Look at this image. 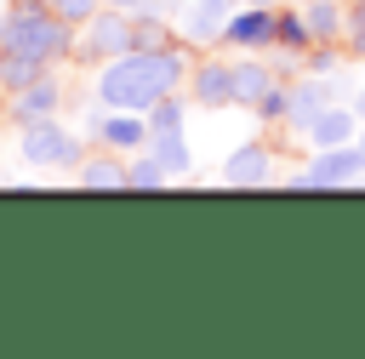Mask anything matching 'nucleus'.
Here are the masks:
<instances>
[{"instance_id": "obj_26", "label": "nucleus", "mask_w": 365, "mask_h": 359, "mask_svg": "<svg viewBox=\"0 0 365 359\" xmlns=\"http://www.w3.org/2000/svg\"><path fill=\"white\" fill-rule=\"evenodd\" d=\"M359 148H365V120H359Z\"/></svg>"}, {"instance_id": "obj_20", "label": "nucleus", "mask_w": 365, "mask_h": 359, "mask_svg": "<svg viewBox=\"0 0 365 359\" xmlns=\"http://www.w3.org/2000/svg\"><path fill=\"white\" fill-rule=\"evenodd\" d=\"M165 182H171V171H165V165H160L154 154H148V160H137V165H125V188H143V194H160Z\"/></svg>"}, {"instance_id": "obj_25", "label": "nucleus", "mask_w": 365, "mask_h": 359, "mask_svg": "<svg viewBox=\"0 0 365 359\" xmlns=\"http://www.w3.org/2000/svg\"><path fill=\"white\" fill-rule=\"evenodd\" d=\"M240 6H279V0H240Z\"/></svg>"}, {"instance_id": "obj_8", "label": "nucleus", "mask_w": 365, "mask_h": 359, "mask_svg": "<svg viewBox=\"0 0 365 359\" xmlns=\"http://www.w3.org/2000/svg\"><path fill=\"white\" fill-rule=\"evenodd\" d=\"M274 177V148L257 137V142H245V148H234L228 160H222V182L228 188H262Z\"/></svg>"}, {"instance_id": "obj_19", "label": "nucleus", "mask_w": 365, "mask_h": 359, "mask_svg": "<svg viewBox=\"0 0 365 359\" xmlns=\"http://www.w3.org/2000/svg\"><path fill=\"white\" fill-rule=\"evenodd\" d=\"M274 46H285V51H297V57H302V51L314 46V34H308V17H302V6H297V11L285 6V11H279V28H274Z\"/></svg>"}, {"instance_id": "obj_16", "label": "nucleus", "mask_w": 365, "mask_h": 359, "mask_svg": "<svg viewBox=\"0 0 365 359\" xmlns=\"http://www.w3.org/2000/svg\"><path fill=\"white\" fill-rule=\"evenodd\" d=\"M268 85H274V68H268V63H251V57L234 63V103H240V108H257V97H262Z\"/></svg>"}, {"instance_id": "obj_13", "label": "nucleus", "mask_w": 365, "mask_h": 359, "mask_svg": "<svg viewBox=\"0 0 365 359\" xmlns=\"http://www.w3.org/2000/svg\"><path fill=\"white\" fill-rule=\"evenodd\" d=\"M97 142L114 154H137V148H148V125L131 108H108V120H97Z\"/></svg>"}, {"instance_id": "obj_6", "label": "nucleus", "mask_w": 365, "mask_h": 359, "mask_svg": "<svg viewBox=\"0 0 365 359\" xmlns=\"http://www.w3.org/2000/svg\"><path fill=\"white\" fill-rule=\"evenodd\" d=\"M182 97H188L194 108H205V114L228 108V103H234V63H222V57H200V63L188 68V80H182Z\"/></svg>"}, {"instance_id": "obj_5", "label": "nucleus", "mask_w": 365, "mask_h": 359, "mask_svg": "<svg viewBox=\"0 0 365 359\" xmlns=\"http://www.w3.org/2000/svg\"><path fill=\"white\" fill-rule=\"evenodd\" d=\"M359 177H365V148L354 137L342 148H319V160L302 177H291V188H342V182H359Z\"/></svg>"}, {"instance_id": "obj_1", "label": "nucleus", "mask_w": 365, "mask_h": 359, "mask_svg": "<svg viewBox=\"0 0 365 359\" xmlns=\"http://www.w3.org/2000/svg\"><path fill=\"white\" fill-rule=\"evenodd\" d=\"M194 57L171 40L160 51H125V57H108L97 68V103L103 108H131V114H148L165 91H182Z\"/></svg>"}, {"instance_id": "obj_24", "label": "nucleus", "mask_w": 365, "mask_h": 359, "mask_svg": "<svg viewBox=\"0 0 365 359\" xmlns=\"http://www.w3.org/2000/svg\"><path fill=\"white\" fill-rule=\"evenodd\" d=\"M103 6H120V11H148L154 0H103Z\"/></svg>"}, {"instance_id": "obj_22", "label": "nucleus", "mask_w": 365, "mask_h": 359, "mask_svg": "<svg viewBox=\"0 0 365 359\" xmlns=\"http://www.w3.org/2000/svg\"><path fill=\"white\" fill-rule=\"evenodd\" d=\"M365 28V0H348V34Z\"/></svg>"}, {"instance_id": "obj_18", "label": "nucleus", "mask_w": 365, "mask_h": 359, "mask_svg": "<svg viewBox=\"0 0 365 359\" xmlns=\"http://www.w3.org/2000/svg\"><path fill=\"white\" fill-rule=\"evenodd\" d=\"M40 74H46V68H40L34 57H23V51H6V46H0V91H6V97H11V91H23L29 80H40Z\"/></svg>"}, {"instance_id": "obj_7", "label": "nucleus", "mask_w": 365, "mask_h": 359, "mask_svg": "<svg viewBox=\"0 0 365 359\" xmlns=\"http://www.w3.org/2000/svg\"><path fill=\"white\" fill-rule=\"evenodd\" d=\"M274 28H279V11H274V6H245V11L228 17V28H222L217 46H234V51H268V46H274Z\"/></svg>"}, {"instance_id": "obj_27", "label": "nucleus", "mask_w": 365, "mask_h": 359, "mask_svg": "<svg viewBox=\"0 0 365 359\" xmlns=\"http://www.w3.org/2000/svg\"><path fill=\"white\" fill-rule=\"evenodd\" d=\"M359 188H365V177H359Z\"/></svg>"}, {"instance_id": "obj_14", "label": "nucleus", "mask_w": 365, "mask_h": 359, "mask_svg": "<svg viewBox=\"0 0 365 359\" xmlns=\"http://www.w3.org/2000/svg\"><path fill=\"white\" fill-rule=\"evenodd\" d=\"M74 188H125V160H120L114 148L80 154V165H74Z\"/></svg>"}, {"instance_id": "obj_4", "label": "nucleus", "mask_w": 365, "mask_h": 359, "mask_svg": "<svg viewBox=\"0 0 365 359\" xmlns=\"http://www.w3.org/2000/svg\"><path fill=\"white\" fill-rule=\"evenodd\" d=\"M80 137L57 120V114H46V120H29L23 125V160L29 165H63V171H74L80 165Z\"/></svg>"}, {"instance_id": "obj_11", "label": "nucleus", "mask_w": 365, "mask_h": 359, "mask_svg": "<svg viewBox=\"0 0 365 359\" xmlns=\"http://www.w3.org/2000/svg\"><path fill=\"white\" fill-rule=\"evenodd\" d=\"M57 108H63V85H57L51 74L29 80L23 91H11V120H17V125H29V120H46V114H57Z\"/></svg>"}, {"instance_id": "obj_12", "label": "nucleus", "mask_w": 365, "mask_h": 359, "mask_svg": "<svg viewBox=\"0 0 365 359\" xmlns=\"http://www.w3.org/2000/svg\"><path fill=\"white\" fill-rule=\"evenodd\" d=\"M331 103H336L331 80H325V74H308V80H297V85H291V108H285V125H291V131H302V125H308L319 108H331Z\"/></svg>"}, {"instance_id": "obj_17", "label": "nucleus", "mask_w": 365, "mask_h": 359, "mask_svg": "<svg viewBox=\"0 0 365 359\" xmlns=\"http://www.w3.org/2000/svg\"><path fill=\"white\" fill-rule=\"evenodd\" d=\"M148 154L171 171V177H182L188 165H194V154H188V142H182V131H148Z\"/></svg>"}, {"instance_id": "obj_23", "label": "nucleus", "mask_w": 365, "mask_h": 359, "mask_svg": "<svg viewBox=\"0 0 365 359\" xmlns=\"http://www.w3.org/2000/svg\"><path fill=\"white\" fill-rule=\"evenodd\" d=\"M348 57H359V63H365V28H354V34H348Z\"/></svg>"}, {"instance_id": "obj_9", "label": "nucleus", "mask_w": 365, "mask_h": 359, "mask_svg": "<svg viewBox=\"0 0 365 359\" xmlns=\"http://www.w3.org/2000/svg\"><path fill=\"white\" fill-rule=\"evenodd\" d=\"M228 17H234V0H188V11H182V40H188V46H217L222 28H228Z\"/></svg>"}, {"instance_id": "obj_15", "label": "nucleus", "mask_w": 365, "mask_h": 359, "mask_svg": "<svg viewBox=\"0 0 365 359\" xmlns=\"http://www.w3.org/2000/svg\"><path fill=\"white\" fill-rule=\"evenodd\" d=\"M302 17H308L314 46H342V28H348V6L342 0H302Z\"/></svg>"}, {"instance_id": "obj_21", "label": "nucleus", "mask_w": 365, "mask_h": 359, "mask_svg": "<svg viewBox=\"0 0 365 359\" xmlns=\"http://www.w3.org/2000/svg\"><path fill=\"white\" fill-rule=\"evenodd\" d=\"M46 6H51L68 28H80V23H91V17L103 11V0H46Z\"/></svg>"}, {"instance_id": "obj_2", "label": "nucleus", "mask_w": 365, "mask_h": 359, "mask_svg": "<svg viewBox=\"0 0 365 359\" xmlns=\"http://www.w3.org/2000/svg\"><path fill=\"white\" fill-rule=\"evenodd\" d=\"M0 46L6 51H23L34 57L40 68L74 57V28L46 6V0H6V28H0Z\"/></svg>"}, {"instance_id": "obj_10", "label": "nucleus", "mask_w": 365, "mask_h": 359, "mask_svg": "<svg viewBox=\"0 0 365 359\" xmlns=\"http://www.w3.org/2000/svg\"><path fill=\"white\" fill-rule=\"evenodd\" d=\"M302 137H308L314 148H342V142L359 137V114H354L348 103H331V108H319V114L302 125Z\"/></svg>"}, {"instance_id": "obj_3", "label": "nucleus", "mask_w": 365, "mask_h": 359, "mask_svg": "<svg viewBox=\"0 0 365 359\" xmlns=\"http://www.w3.org/2000/svg\"><path fill=\"white\" fill-rule=\"evenodd\" d=\"M125 51H137V11L103 6L91 23L74 28V57L91 63V68H103L108 57H125Z\"/></svg>"}]
</instances>
